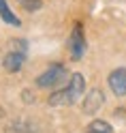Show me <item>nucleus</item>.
I'll list each match as a JSON object with an SVG mask.
<instances>
[{"instance_id": "obj_7", "label": "nucleus", "mask_w": 126, "mask_h": 133, "mask_svg": "<svg viewBox=\"0 0 126 133\" xmlns=\"http://www.w3.org/2000/svg\"><path fill=\"white\" fill-rule=\"evenodd\" d=\"M0 17H2L6 24H11V26H19V17L15 15L11 9H9V4H6V0H0Z\"/></svg>"}, {"instance_id": "obj_4", "label": "nucleus", "mask_w": 126, "mask_h": 133, "mask_svg": "<svg viewBox=\"0 0 126 133\" xmlns=\"http://www.w3.org/2000/svg\"><path fill=\"white\" fill-rule=\"evenodd\" d=\"M109 88L115 97H126V69H115L109 73Z\"/></svg>"}, {"instance_id": "obj_2", "label": "nucleus", "mask_w": 126, "mask_h": 133, "mask_svg": "<svg viewBox=\"0 0 126 133\" xmlns=\"http://www.w3.org/2000/svg\"><path fill=\"white\" fill-rule=\"evenodd\" d=\"M66 77H69L66 66H64L62 62H56V64H51L47 71H43V73L36 77V86H39V88H54V86H58V84H62Z\"/></svg>"}, {"instance_id": "obj_1", "label": "nucleus", "mask_w": 126, "mask_h": 133, "mask_svg": "<svg viewBox=\"0 0 126 133\" xmlns=\"http://www.w3.org/2000/svg\"><path fill=\"white\" fill-rule=\"evenodd\" d=\"M26 54H28V43H26V39H15L11 41V49L4 54L2 58V66L9 73H17L24 62H26Z\"/></svg>"}, {"instance_id": "obj_8", "label": "nucleus", "mask_w": 126, "mask_h": 133, "mask_svg": "<svg viewBox=\"0 0 126 133\" xmlns=\"http://www.w3.org/2000/svg\"><path fill=\"white\" fill-rule=\"evenodd\" d=\"M88 133H111V124H109L107 120H92L90 124H88V129H86Z\"/></svg>"}, {"instance_id": "obj_6", "label": "nucleus", "mask_w": 126, "mask_h": 133, "mask_svg": "<svg viewBox=\"0 0 126 133\" xmlns=\"http://www.w3.org/2000/svg\"><path fill=\"white\" fill-rule=\"evenodd\" d=\"M47 103H49V105H54V107H64V105H73V103H77V99H75L73 90L66 86V88H62V90H56L54 95H49Z\"/></svg>"}, {"instance_id": "obj_3", "label": "nucleus", "mask_w": 126, "mask_h": 133, "mask_svg": "<svg viewBox=\"0 0 126 133\" xmlns=\"http://www.w3.org/2000/svg\"><path fill=\"white\" fill-rule=\"evenodd\" d=\"M69 52L73 56V60H79L83 56V52H86V39H83V30L79 24L73 28L71 37H69Z\"/></svg>"}, {"instance_id": "obj_5", "label": "nucleus", "mask_w": 126, "mask_h": 133, "mask_svg": "<svg viewBox=\"0 0 126 133\" xmlns=\"http://www.w3.org/2000/svg\"><path fill=\"white\" fill-rule=\"evenodd\" d=\"M103 103H105L103 92H100L98 88H92L90 92L83 97V114H96Z\"/></svg>"}, {"instance_id": "obj_9", "label": "nucleus", "mask_w": 126, "mask_h": 133, "mask_svg": "<svg viewBox=\"0 0 126 133\" xmlns=\"http://www.w3.org/2000/svg\"><path fill=\"white\" fill-rule=\"evenodd\" d=\"M19 4H21L26 11L34 13V11H39L41 6H43V0H19Z\"/></svg>"}]
</instances>
